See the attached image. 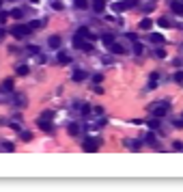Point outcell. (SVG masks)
<instances>
[{"label":"cell","instance_id":"6da1fadb","mask_svg":"<svg viewBox=\"0 0 183 192\" xmlns=\"http://www.w3.org/2000/svg\"><path fill=\"white\" fill-rule=\"evenodd\" d=\"M11 35H13L15 39H26V37L30 35V26H28V24H15V26L11 28Z\"/></svg>","mask_w":183,"mask_h":192},{"label":"cell","instance_id":"7a4b0ae2","mask_svg":"<svg viewBox=\"0 0 183 192\" xmlns=\"http://www.w3.org/2000/svg\"><path fill=\"white\" fill-rule=\"evenodd\" d=\"M168 110H170L168 101H162V104H157V106H153V114H155L157 119H162L164 114H168Z\"/></svg>","mask_w":183,"mask_h":192},{"label":"cell","instance_id":"3957f363","mask_svg":"<svg viewBox=\"0 0 183 192\" xmlns=\"http://www.w3.org/2000/svg\"><path fill=\"white\" fill-rule=\"evenodd\" d=\"M82 149H84V151H97V149H99V143H97L95 138H86V141L82 143Z\"/></svg>","mask_w":183,"mask_h":192},{"label":"cell","instance_id":"277c9868","mask_svg":"<svg viewBox=\"0 0 183 192\" xmlns=\"http://www.w3.org/2000/svg\"><path fill=\"white\" fill-rule=\"evenodd\" d=\"M134 4H136V0H125V2H116V4H114V9H116V11H125V9L134 7Z\"/></svg>","mask_w":183,"mask_h":192},{"label":"cell","instance_id":"5b68a950","mask_svg":"<svg viewBox=\"0 0 183 192\" xmlns=\"http://www.w3.org/2000/svg\"><path fill=\"white\" fill-rule=\"evenodd\" d=\"M170 9H172L175 13L183 15V2H181V0H172V2H170Z\"/></svg>","mask_w":183,"mask_h":192},{"label":"cell","instance_id":"8992f818","mask_svg":"<svg viewBox=\"0 0 183 192\" xmlns=\"http://www.w3.org/2000/svg\"><path fill=\"white\" fill-rule=\"evenodd\" d=\"M76 35H80V37H84V39H97V37H95V35H93L91 30H89V28H80V30H78V33H76Z\"/></svg>","mask_w":183,"mask_h":192},{"label":"cell","instance_id":"52a82bcc","mask_svg":"<svg viewBox=\"0 0 183 192\" xmlns=\"http://www.w3.org/2000/svg\"><path fill=\"white\" fill-rule=\"evenodd\" d=\"M151 26H153V20L151 17H144L140 22V30H151Z\"/></svg>","mask_w":183,"mask_h":192},{"label":"cell","instance_id":"ba28073f","mask_svg":"<svg viewBox=\"0 0 183 192\" xmlns=\"http://www.w3.org/2000/svg\"><path fill=\"white\" fill-rule=\"evenodd\" d=\"M93 9H95L97 13H103V9H106V0H95V2H93Z\"/></svg>","mask_w":183,"mask_h":192},{"label":"cell","instance_id":"9c48e42d","mask_svg":"<svg viewBox=\"0 0 183 192\" xmlns=\"http://www.w3.org/2000/svg\"><path fill=\"white\" fill-rule=\"evenodd\" d=\"M47 43H50V48H60V37H58V35H54V37H50V39H47Z\"/></svg>","mask_w":183,"mask_h":192},{"label":"cell","instance_id":"30bf717a","mask_svg":"<svg viewBox=\"0 0 183 192\" xmlns=\"http://www.w3.org/2000/svg\"><path fill=\"white\" fill-rule=\"evenodd\" d=\"M39 127H41L43 132H52V125H50V121H47V119H43V117L39 119Z\"/></svg>","mask_w":183,"mask_h":192},{"label":"cell","instance_id":"8fae6325","mask_svg":"<svg viewBox=\"0 0 183 192\" xmlns=\"http://www.w3.org/2000/svg\"><path fill=\"white\" fill-rule=\"evenodd\" d=\"M101 43H103V46H112V43H114V35H108V33L101 35Z\"/></svg>","mask_w":183,"mask_h":192},{"label":"cell","instance_id":"7c38bea8","mask_svg":"<svg viewBox=\"0 0 183 192\" xmlns=\"http://www.w3.org/2000/svg\"><path fill=\"white\" fill-rule=\"evenodd\" d=\"M58 63L67 65V63H71V56H69L67 52H58Z\"/></svg>","mask_w":183,"mask_h":192},{"label":"cell","instance_id":"4fadbf2b","mask_svg":"<svg viewBox=\"0 0 183 192\" xmlns=\"http://www.w3.org/2000/svg\"><path fill=\"white\" fill-rule=\"evenodd\" d=\"M28 71H30L28 65H20V67H15V74H17V76H28Z\"/></svg>","mask_w":183,"mask_h":192},{"label":"cell","instance_id":"5bb4252c","mask_svg":"<svg viewBox=\"0 0 183 192\" xmlns=\"http://www.w3.org/2000/svg\"><path fill=\"white\" fill-rule=\"evenodd\" d=\"M84 78H86V71H82V69H76V71H73V80H76V82H82Z\"/></svg>","mask_w":183,"mask_h":192},{"label":"cell","instance_id":"9a60e30c","mask_svg":"<svg viewBox=\"0 0 183 192\" xmlns=\"http://www.w3.org/2000/svg\"><path fill=\"white\" fill-rule=\"evenodd\" d=\"M13 91V80H4L2 82V93H11Z\"/></svg>","mask_w":183,"mask_h":192},{"label":"cell","instance_id":"2e32d148","mask_svg":"<svg viewBox=\"0 0 183 192\" xmlns=\"http://www.w3.org/2000/svg\"><path fill=\"white\" fill-rule=\"evenodd\" d=\"M110 50H112L114 54H123V52H125V50H123V46H119V43H112V46H110Z\"/></svg>","mask_w":183,"mask_h":192},{"label":"cell","instance_id":"e0dca14e","mask_svg":"<svg viewBox=\"0 0 183 192\" xmlns=\"http://www.w3.org/2000/svg\"><path fill=\"white\" fill-rule=\"evenodd\" d=\"M9 15H11V17H15V20H20V17L24 15V11H22V9H13V11H11Z\"/></svg>","mask_w":183,"mask_h":192},{"label":"cell","instance_id":"ac0fdd59","mask_svg":"<svg viewBox=\"0 0 183 192\" xmlns=\"http://www.w3.org/2000/svg\"><path fill=\"white\" fill-rule=\"evenodd\" d=\"M144 138H146V143H149V145H155V143H157V138H155V134H153V132H149Z\"/></svg>","mask_w":183,"mask_h":192},{"label":"cell","instance_id":"d6986e66","mask_svg":"<svg viewBox=\"0 0 183 192\" xmlns=\"http://www.w3.org/2000/svg\"><path fill=\"white\" fill-rule=\"evenodd\" d=\"M0 149L2 151H13L15 147H13V143H0Z\"/></svg>","mask_w":183,"mask_h":192},{"label":"cell","instance_id":"ffe728a7","mask_svg":"<svg viewBox=\"0 0 183 192\" xmlns=\"http://www.w3.org/2000/svg\"><path fill=\"white\" fill-rule=\"evenodd\" d=\"M50 4H52L56 11H63V2H60V0H50Z\"/></svg>","mask_w":183,"mask_h":192},{"label":"cell","instance_id":"44dd1931","mask_svg":"<svg viewBox=\"0 0 183 192\" xmlns=\"http://www.w3.org/2000/svg\"><path fill=\"white\" fill-rule=\"evenodd\" d=\"M151 41L153 43H164V37L162 35H151Z\"/></svg>","mask_w":183,"mask_h":192},{"label":"cell","instance_id":"7402d4cb","mask_svg":"<svg viewBox=\"0 0 183 192\" xmlns=\"http://www.w3.org/2000/svg\"><path fill=\"white\" fill-rule=\"evenodd\" d=\"M78 132H80V127H78L76 123H71V125H69V134H71V136H76Z\"/></svg>","mask_w":183,"mask_h":192},{"label":"cell","instance_id":"603a6c76","mask_svg":"<svg viewBox=\"0 0 183 192\" xmlns=\"http://www.w3.org/2000/svg\"><path fill=\"white\" fill-rule=\"evenodd\" d=\"M22 141H24V143H30V141H33V134H30V132H22Z\"/></svg>","mask_w":183,"mask_h":192},{"label":"cell","instance_id":"cb8c5ba5","mask_svg":"<svg viewBox=\"0 0 183 192\" xmlns=\"http://www.w3.org/2000/svg\"><path fill=\"white\" fill-rule=\"evenodd\" d=\"M149 127H151V130H157V127H159V121H157V117H155L153 121H149Z\"/></svg>","mask_w":183,"mask_h":192},{"label":"cell","instance_id":"d4e9b609","mask_svg":"<svg viewBox=\"0 0 183 192\" xmlns=\"http://www.w3.org/2000/svg\"><path fill=\"white\" fill-rule=\"evenodd\" d=\"M76 7H78V9H86L89 2H86V0H76Z\"/></svg>","mask_w":183,"mask_h":192},{"label":"cell","instance_id":"484cf974","mask_svg":"<svg viewBox=\"0 0 183 192\" xmlns=\"http://www.w3.org/2000/svg\"><path fill=\"white\" fill-rule=\"evenodd\" d=\"M175 82H179V84H183V69L175 74Z\"/></svg>","mask_w":183,"mask_h":192},{"label":"cell","instance_id":"4316f807","mask_svg":"<svg viewBox=\"0 0 183 192\" xmlns=\"http://www.w3.org/2000/svg\"><path fill=\"white\" fill-rule=\"evenodd\" d=\"M28 26H30V30H35V28H41V26H43V22H30Z\"/></svg>","mask_w":183,"mask_h":192},{"label":"cell","instance_id":"83f0119b","mask_svg":"<svg viewBox=\"0 0 183 192\" xmlns=\"http://www.w3.org/2000/svg\"><path fill=\"white\" fill-rule=\"evenodd\" d=\"M157 78H159V76H157V74H155V71H153V74H151V84H149V87H151V89H153V87H155V82H157Z\"/></svg>","mask_w":183,"mask_h":192},{"label":"cell","instance_id":"f1b7e54d","mask_svg":"<svg viewBox=\"0 0 183 192\" xmlns=\"http://www.w3.org/2000/svg\"><path fill=\"white\" fill-rule=\"evenodd\" d=\"M155 54H157V58H166V50H164V48L155 50Z\"/></svg>","mask_w":183,"mask_h":192},{"label":"cell","instance_id":"f546056e","mask_svg":"<svg viewBox=\"0 0 183 192\" xmlns=\"http://www.w3.org/2000/svg\"><path fill=\"white\" fill-rule=\"evenodd\" d=\"M80 50H84V52H93V46L91 43H86V41H84V43H82V48Z\"/></svg>","mask_w":183,"mask_h":192},{"label":"cell","instance_id":"4dcf8cb0","mask_svg":"<svg viewBox=\"0 0 183 192\" xmlns=\"http://www.w3.org/2000/svg\"><path fill=\"white\" fill-rule=\"evenodd\" d=\"M101 80H103V76H101V74H97V76L93 78V82H95V84H101Z\"/></svg>","mask_w":183,"mask_h":192},{"label":"cell","instance_id":"1f68e13d","mask_svg":"<svg viewBox=\"0 0 183 192\" xmlns=\"http://www.w3.org/2000/svg\"><path fill=\"white\" fill-rule=\"evenodd\" d=\"M28 52H33V54H39V52H41V50L37 48V46H28Z\"/></svg>","mask_w":183,"mask_h":192},{"label":"cell","instance_id":"d6a6232c","mask_svg":"<svg viewBox=\"0 0 183 192\" xmlns=\"http://www.w3.org/2000/svg\"><path fill=\"white\" fill-rule=\"evenodd\" d=\"M80 110H82L84 114H89V112H91V106H89V104H86V106H80Z\"/></svg>","mask_w":183,"mask_h":192},{"label":"cell","instance_id":"836d02e7","mask_svg":"<svg viewBox=\"0 0 183 192\" xmlns=\"http://www.w3.org/2000/svg\"><path fill=\"white\" fill-rule=\"evenodd\" d=\"M157 22H159V26H170V22H168V20H164V17H162V20H157Z\"/></svg>","mask_w":183,"mask_h":192},{"label":"cell","instance_id":"e575fe53","mask_svg":"<svg viewBox=\"0 0 183 192\" xmlns=\"http://www.w3.org/2000/svg\"><path fill=\"white\" fill-rule=\"evenodd\" d=\"M7 17H9V13H4V11H0V22H7Z\"/></svg>","mask_w":183,"mask_h":192},{"label":"cell","instance_id":"d590c367","mask_svg":"<svg viewBox=\"0 0 183 192\" xmlns=\"http://www.w3.org/2000/svg\"><path fill=\"white\" fill-rule=\"evenodd\" d=\"M134 52H136V54H142V46L136 43V46H134Z\"/></svg>","mask_w":183,"mask_h":192},{"label":"cell","instance_id":"8d00e7d4","mask_svg":"<svg viewBox=\"0 0 183 192\" xmlns=\"http://www.w3.org/2000/svg\"><path fill=\"white\" fill-rule=\"evenodd\" d=\"M175 125H177V127H183V119H179V121H175Z\"/></svg>","mask_w":183,"mask_h":192},{"label":"cell","instance_id":"74e56055","mask_svg":"<svg viewBox=\"0 0 183 192\" xmlns=\"http://www.w3.org/2000/svg\"><path fill=\"white\" fill-rule=\"evenodd\" d=\"M2 37H4V33H2V28H0V39H2Z\"/></svg>","mask_w":183,"mask_h":192},{"label":"cell","instance_id":"f35d334b","mask_svg":"<svg viewBox=\"0 0 183 192\" xmlns=\"http://www.w3.org/2000/svg\"><path fill=\"white\" fill-rule=\"evenodd\" d=\"M30 2H33V4H37V2H39V0H30Z\"/></svg>","mask_w":183,"mask_h":192},{"label":"cell","instance_id":"ab89813d","mask_svg":"<svg viewBox=\"0 0 183 192\" xmlns=\"http://www.w3.org/2000/svg\"><path fill=\"white\" fill-rule=\"evenodd\" d=\"M0 7H2V0H0Z\"/></svg>","mask_w":183,"mask_h":192},{"label":"cell","instance_id":"60d3db41","mask_svg":"<svg viewBox=\"0 0 183 192\" xmlns=\"http://www.w3.org/2000/svg\"><path fill=\"white\" fill-rule=\"evenodd\" d=\"M11 2H13V0H11Z\"/></svg>","mask_w":183,"mask_h":192},{"label":"cell","instance_id":"b9f144b4","mask_svg":"<svg viewBox=\"0 0 183 192\" xmlns=\"http://www.w3.org/2000/svg\"><path fill=\"white\" fill-rule=\"evenodd\" d=\"M181 2H183V0H181Z\"/></svg>","mask_w":183,"mask_h":192}]
</instances>
